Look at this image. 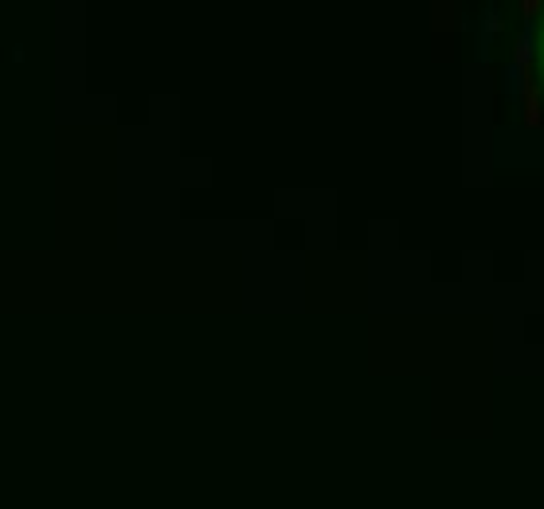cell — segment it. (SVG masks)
Wrapping results in <instances>:
<instances>
[{
	"instance_id": "2",
	"label": "cell",
	"mask_w": 544,
	"mask_h": 509,
	"mask_svg": "<svg viewBox=\"0 0 544 509\" xmlns=\"http://www.w3.org/2000/svg\"><path fill=\"white\" fill-rule=\"evenodd\" d=\"M533 47H536V27H533V20H529V24L521 27V36H517V47H513V67L529 71V63H533Z\"/></svg>"
},
{
	"instance_id": "4",
	"label": "cell",
	"mask_w": 544,
	"mask_h": 509,
	"mask_svg": "<svg viewBox=\"0 0 544 509\" xmlns=\"http://www.w3.org/2000/svg\"><path fill=\"white\" fill-rule=\"evenodd\" d=\"M525 126H529V129L540 126V102H536V91H533V86L525 91Z\"/></svg>"
},
{
	"instance_id": "3",
	"label": "cell",
	"mask_w": 544,
	"mask_h": 509,
	"mask_svg": "<svg viewBox=\"0 0 544 509\" xmlns=\"http://www.w3.org/2000/svg\"><path fill=\"white\" fill-rule=\"evenodd\" d=\"M501 32V12H498V4H490L486 8V16H481V36H478V59H486L490 55V39Z\"/></svg>"
},
{
	"instance_id": "1",
	"label": "cell",
	"mask_w": 544,
	"mask_h": 509,
	"mask_svg": "<svg viewBox=\"0 0 544 509\" xmlns=\"http://www.w3.org/2000/svg\"><path fill=\"white\" fill-rule=\"evenodd\" d=\"M501 91H505L509 102H521V98H525V91H529L525 71H521V67H513V63H505V71H501Z\"/></svg>"
},
{
	"instance_id": "5",
	"label": "cell",
	"mask_w": 544,
	"mask_h": 509,
	"mask_svg": "<svg viewBox=\"0 0 544 509\" xmlns=\"http://www.w3.org/2000/svg\"><path fill=\"white\" fill-rule=\"evenodd\" d=\"M536 8H540V4H536V0H521V12H525L529 20H533V12H536Z\"/></svg>"
}]
</instances>
